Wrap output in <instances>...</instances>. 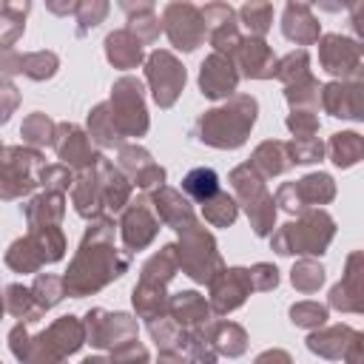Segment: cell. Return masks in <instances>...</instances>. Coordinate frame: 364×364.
<instances>
[{
  "label": "cell",
  "mask_w": 364,
  "mask_h": 364,
  "mask_svg": "<svg viewBox=\"0 0 364 364\" xmlns=\"http://www.w3.org/2000/svg\"><path fill=\"white\" fill-rule=\"evenodd\" d=\"M128 264H131L128 253L114 247V219L100 216L85 230L80 250L68 264V273L63 276L65 296H74V299L91 296L102 290L108 282L119 279L128 270Z\"/></svg>",
  "instance_id": "1"
},
{
  "label": "cell",
  "mask_w": 364,
  "mask_h": 364,
  "mask_svg": "<svg viewBox=\"0 0 364 364\" xmlns=\"http://www.w3.org/2000/svg\"><path fill=\"white\" fill-rule=\"evenodd\" d=\"M74 208L85 219H100L105 210H122L131 199V182L111 165V159L97 156L91 168H85L71 185Z\"/></svg>",
  "instance_id": "2"
},
{
  "label": "cell",
  "mask_w": 364,
  "mask_h": 364,
  "mask_svg": "<svg viewBox=\"0 0 364 364\" xmlns=\"http://www.w3.org/2000/svg\"><path fill=\"white\" fill-rule=\"evenodd\" d=\"M256 111L259 105L253 97L236 94L225 105L205 111L193 125V136L213 148H239L256 122Z\"/></svg>",
  "instance_id": "3"
},
{
  "label": "cell",
  "mask_w": 364,
  "mask_h": 364,
  "mask_svg": "<svg viewBox=\"0 0 364 364\" xmlns=\"http://www.w3.org/2000/svg\"><path fill=\"white\" fill-rule=\"evenodd\" d=\"M179 270L176 264V245H165L159 253H154L139 276V284L134 287V310L139 318H159L168 316V296H165V284L173 279V273Z\"/></svg>",
  "instance_id": "4"
},
{
  "label": "cell",
  "mask_w": 364,
  "mask_h": 364,
  "mask_svg": "<svg viewBox=\"0 0 364 364\" xmlns=\"http://www.w3.org/2000/svg\"><path fill=\"white\" fill-rule=\"evenodd\" d=\"M330 239H333V219L324 210H301V216L296 222L282 225L270 236V245L282 256H290V253H324Z\"/></svg>",
  "instance_id": "5"
},
{
  "label": "cell",
  "mask_w": 364,
  "mask_h": 364,
  "mask_svg": "<svg viewBox=\"0 0 364 364\" xmlns=\"http://www.w3.org/2000/svg\"><path fill=\"white\" fill-rule=\"evenodd\" d=\"M65 253V239L63 230L57 225L48 228H31L28 236L17 239L9 250H6V264L17 273H34L43 264L60 262Z\"/></svg>",
  "instance_id": "6"
},
{
  "label": "cell",
  "mask_w": 364,
  "mask_h": 364,
  "mask_svg": "<svg viewBox=\"0 0 364 364\" xmlns=\"http://www.w3.org/2000/svg\"><path fill=\"white\" fill-rule=\"evenodd\" d=\"M230 182H233L236 199L245 205V210L250 216V225H253L256 236H267L273 230V222H276V202L264 191L262 176L245 162V165L230 171Z\"/></svg>",
  "instance_id": "7"
},
{
  "label": "cell",
  "mask_w": 364,
  "mask_h": 364,
  "mask_svg": "<svg viewBox=\"0 0 364 364\" xmlns=\"http://www.w3.org/2000/svg\"><path fill=\"white\" fill-rule=\"evenodd\" d=\"M176 264L193 279V282H210L222 270V259L216 250L213 236L196 222L185 233H179L176 245Z\"/></svg>",
  "instance_id": "8"
},
{
  "label": "cell",
  "mask_w": 364,
  "mask_h": 364,
  "mask_svg": "<svg viewBox=\"0 0 364 364\" xmlns=\"http://www.w3.org/2000/svg\"><path fill=\"white\" fill-rule=\"evenodd\" d=\"M43 168V156L34 148L9 145L0 151V199H20L31 193L37 182V171Z\"/></svg>",
  "instance_id": "9"
},
{
  "label": "cell",
  "mask_w": 364,
  "mask_h": 364,
  "mask_svg": "<svg viewBox=\"0 0 364 364\" xmlns=\"http://www.w3.org/2000/svg\"><path fill=\"white\" fill-rule=\"evenodd\" d=\"M108 111L114 119L117 134L125 136H142L148 131V114L142 102V82L136 77H119L111 88Z\"/></svg>",
  "instance_id": "10"
},
{
  "label": "cell",
  "mask_w": 364,
  "mask_h": 364,
  "mask_svg": "<svg viewBox=\"0 0 364 364\" xmlns=\"http://www.w3.org/2000/svg\"><path fill=\"white\" fill-rule=\"evenodd\" d=\"M145 80L159 108H171L185 88V68L171 51H151L145 60Z\"/></svg>",
  "instance_id": "11"
},
{
  "label": "cell",
  "mask_w": 364,
  "mask_h": 364,
  "mask_svg": "<svg viewBox=\"0 0 364 364\" xmlns=\"http://www.w3.org/2000/svg\"><path fill=\"white\" fill-rule=\"evenodd\" d=\"M162 28L173 43V48L179 51H193L208 37L202 14L193 3H168L162 11Z\"/></svg>",
  "instance_id": "12"
},
{
  "label": "cell",
  "mask_w": 364,
  "mask_h": 364,
  "mask_svg": "<svg viewBox=\"0 0 364 364\" xmlns=\"http://www.w3.org/2000/svg\"><path fill=\"white\" fill-rule=\"evenodd\" d=\"M336 193V185L327 173H310L299 182H284L276 191V205H282L287 213H301L307 205H324Z\"/></svg>",
  "instance_id": "13"
},
{
  "label": "cell",
  "mask_w": 364,
  "mask_h": 364,
  "mask_svg": "<svg viewBox=\"0 0 364 364\" xmlns=\"http://www.w3.org/2000/svg\"><path fill=\"white\" fill-rule=\"evenodd\" d=\"M85 338L94 347H117L136 336V318L128 313H108V310H88L85 321Z\"/></svg>",
  "instance_id": "14"
},
{
  "label": "cell",
  "mask_w": 364,
  "mask_h": 364,
  "mask_svg": "<svg viewBox=\"0 0 364 364\" xmlns=\"http://www.w3.org/2000/svg\"><path fill=\"white\" fill-rule=\"evenodd\" d=\"M210 310L213 313H230L236 310L250 293H253V284H250V270L247 267H222L210 282Z\"/></svg>",
  "instance_id": "15"
},
{
  "label": "cell",
  "mask_w": 364,
  "mask_h": 364,
  "mask_svg": "<svg viewBox=\"0 0 364 364\" xmlns=\"http://www.w3.org/2000/svg\"><path fill=\"white\" fill-rule=\"evenodd\" d=\"M159 230V219L151 213L148 208V199H136V202H128L122 208V219H119V233H122V242L128 250H142L154 242Z\"/></svg>",
  "instance_id": "16"
},
{
  "label": "cell",
  "mask_w": 364,
  "mask_h": 364,
  "mask_svg": "<svg viewBox=\"0 0 364 364\" xmlns=\"http://www.w3.org/2000/svg\"><path fill=\"white\" fill-rule=\"evenodd\" d=\"M318 60H321V68L327 74H333V77H350L361 65V46L355 40L341 37V34H327V37H321Z\"/></svg>",
  "instance_id": "17"
},
{
  "label": "cell",
  "mask_w": 364,
  "mask_h": 364,
  "mask_svg": "<svg viewBox=\"0 0 364 364\" xmlns=\"http://www.w3.org/2000/svg\"><path fill=\"white\" fill-rule=\"evenodd\" d=\"M57 156L65 162V168H91L97 162L100 154L91 151V139L82 128L71 125V122H63L54 128V139H51Z\"/></svg>",
  "instance_id": "18"
},
{
  "label": "cell",
  "mask_w": 364,
  "mask_h": 364,
  "mask_svg": "<svg viewBox=\"0 0 364 364\" xmlns=\"http://www.w3.org/2000/svg\"><path fill=\"white\" fill-rule=\"evenodd\" d=\"M228 60L233 63V68H242V74L250 80H267L276 71V57L262 37H242V43Z\"/></svg>",
  "instance_id": "19"
},
{
  "label": "cell",
  "mask_w": 364,
  "mask_h": 364,
  "mask_svg": "<svg viewBox=\"0 0 364 364\" xmlns=\"http://www.w3.org/2000/svg\"><path fill=\"white\" fill-rule=\"evenodd\" d=\"M239 85V71L233 68V63L225 54H210L205 57L202 68H199V88L205 97L210 100H222V97H233Z\"/></svg>",
  "instance_id": "20"
},
{
  "label": "cell",
  "mask_w": 364,
  "mask_h": 364,
  "mask_svg": "<svg viewBox=\"0 0 364 364\" xmlns=\"http://www.w3.org/2000/svg\"><path fill=\"white\" fill-rule=\"evenodd\" d=\"M151 202H154V208H156V216H159V222H165L168 228H173L176 233H185L188 228H193L199 219H196V213H193V208H191V202L179 193V191H173V188H156L154 193H151Z\"/></svg>",
  "instance_id": "21"
},
{
  "label": "cell",
  "mask_w": 364,
  "mask_h": 364,
  "mask_svg": "<svg viewBox=\"0 0 364 364\" xmlns=\"http://www.w3.org/2000/svg\"><path fill=\"white\" fill-rule=\"evenodd\" d=\"M168 316L182 330H202L213 321V310L196 290H182L176 296H168Z\"/></svg>",
  "instance_id": "22"
},
{
  "label": "cell",
  "mask_w": 364,
  "mask_h": 364,
  "mask_svg": "<svg viewBox=\"0 0 364 364\" xmlns=\"http://www.w3.org/2000/svg\"><path fill=\"white\" fill-rule=\"evenodd\" d=\"M37 338H40V344H43L51 355H57V358L65 361L71 353H77V350L82 347V341H85V327H82L80 318L63 316V318H57L48 330H43Z\"/></svg>",
  "instance_id": "23"
},
{
  "label": "cell",
  "mask_w": 364,
  "mask_h": 364,
  "mask_svg": "<svg viewBox=\"0 0 364 364\" xmlns=\"http://www.w3.org/2000/svg\"><path fill=\"white\" fill-rule=\"evenodd\" d=\"M60 60L54 51H34V54H17L3 51L0 54V74H26L31 80H48L54 77Z\"/></svg>",
  "instance_id": "24"
},
{
  "label": "cell",
  "mask_w": 364,
  "mask_h": 364,
  "mask_svg": "<svg viewBox=\"0 0 364 364\" xmlns=\"http://www.w3.org/2000/svg\"><path fill=\"white\" fill-rule=\"evenodd\" d=\"M282 31L290 43L299 46H310L318 40V20L313 17L310 6L304 3H287L284 14H282Z\"/></svg>",
  "instance_id": "25"
},
{
  "label": "cell",
  "mask_w": 364,
  "mask_h": 364,
  "mask_svg": "<svg viewBox=\"0 0 364 364\" xmlns=\"http://www.w3.org/2000/svg\"><path fill=\"white\" fill-rule=\"evenodd\" d=\"M321 105L327 114L333 117H350L358 119L361 117V85H341V82H330L321 88Z\"/></svg>",
  "instance_id": "26"
},
{
  "label": "cell",
  "mask_w": 364,
  "mask_h": 364,
  "mask_svg": "<svg viewBox=\"0 0 364 364\" xmlns=\"http://www.w3.org/2000/svg\"><path fill=\"white\" fill-rule=\"evenodd\" d=\"M202 336L213 344L216 353L230 355V358L247 350V333L233 321H210L208 327H202Z\"/></svg>",
  "instance_id": "27"
},
{
  "label": "cell",
  "mask_w": 364,
  "mask_h": 364,
  "mask_svg": "<svg viewBox=\"0 0 364 364\" xmlns=\"http://www.w3.org/2000/svg\"><path fill=\"white\" fill-rule=\"evenodd\" d=\"M105 57L117 65V68H136L142 63V43L128 31V28H119V31H111L105 37Z\"/></svg>",
  "instance_id": "28"
},
{
  "label": "cell",
  "mask_w": 364,
  "mask_h": 364,
  "mask_svg": "<svg viewBox=\"0 0 364 364\" xmlns=\"http://www.w3.org/2000/svg\"><path fill=\"white\" fill-rule=\"evenodd\" d=\"M9 344H11V353H14L23 364H63V358L51 355V353L40 344L37 336H34V338L28 336V330H26L23 321L9 333Z\"/></svg>",
  "instance_id": "29"
},
{
  "label": "cell",
  "mask_w": 364,
  "mask_h": 364,
  "mask_svg": "<svg viewBox=\"0 0 364 364\" xmlns=\"http://www.w3.org/2000/svg\"><path fill=\"white\" fill-rule=\"evenodd\" d=\"M122 11L128 14V31L139 43H154L162 31V23L154 11V3H122Z\"/></svg>",
  "instance_id": "30"
},
{
  "label": "cell",
  "mask_w": 364,
  "mask_h": 364,
  "mask_svg": "<svg viewBox=\"0 0 364 364\" xmlns=\"http://www.w3.org/2000/svg\"><path fill=\"white\" fill-rule=\"evenodd\" d=\"M247 165L264 179V176H279V173H284V171L290 168V156H287L284 142L267 139V142H262V145L253 151V156H250Z\"/></svg>",
  "instance_id": "31"
},
{
  "label": "cell",
  "mask_w": 364,
  "mask_h": 364,
  "mask_svg": "<svg viewBox=\"0 0 364 364\" xmlns=\"http://www.w3.org/2000/svg\"><path fill=\"white\" fill-rule=\"evenodd\" d=\"M65 213V199L63 193H40L26 205V219L31 228H48V225H60Z\"/></svg>",
  "instance_id": "32"
},
{
  "label": "cell",
  "mask_w": 364,
  "mask_h": 364,
  "mask_svg": "<svg viewBox=\"0 0 364 364\" xmlns=\"http://www.w3.org/2000/svg\"><path fill=\"white\" fill-rule=\"evenodd\" d=\"M31 3H3L0 6V48L11 51V46L20 40L26 28V11Z\"/></svg>",
  "instance_id": "33"
},
{
  "label": "cell",
  "mask_w": 364,
  "mask_h": 364,
  "mask_svg": "<svg viewBox=\"0 0 364 364\" xmlns=\"http://www.w3.org/2000/svg\"><path fill=\"white\" fill-rule=\"evenodd\" d=\"M88 139H94L102 148H122V136L114 128L108 102H100L91 114H88Z\"/></svg>",
  "instance_id": "34"
},
{
  "label": "cell",
  "mask_w": 364,
  "mask_h": 364,
  "mask_svg": "<svg viewBox=\"0 0 364 364\" xmlns=\"http://www.w3.org/2000/svg\"><path fill=\"white\" fill-rule=\"evenodd\" d=\"M182 191H185L188 199L205 205L208 199H213V196L219 193V176H216L213 168H193V171L185 173Z\"/></svg>",
  "instance_id": "35"
},
{
  "label": "cell",
  "mask_w": 364,
  "mask_h": 364,
  "mask_svg": "<svg viewBox=\"0 0 364 364\" xmlns=\"http://www.w3.org/2000/svg\"><path fill=\"white\" fill-rule=\"evenodd\" d=\"M28 290H31L34 304H37V310H40V313L51 310V307H54V304H60V299L65 296L63 276H54V273H40Z\"/></svg>",
  "instance_id": "36"
},
{
  "label": "cell",
  "mask_w": 364,
  "mask_h": 364,
  "mask_svg": "<svg viewBox=\"0 0 364 364\" xmlns=\"http://www.w3.org/2000/svg\"><path fill=\"white\" fill-rule=\"evenodd\" d=\"M148 330H151V338L156 341V347L162 353H179L182 338H185V330L171 316H159V318L148 321Z\"/></svg>",
  "instance_id": "37"
},
{
  "label": "cell",
  "mask_w": 364,
  "mask_h": 364,
  "mask_svg": "<svg viewBox=\"0 0 364 364\" xmlns=\"http://www.w3.org/2000/svg\"><path fill=\"white\" fill-rule=\"evenodd\" d=\"M54 128H57V125H54L46 114L34 111V114H28V117L23 119L20 136H23V142H28V145L37 151V148H43V145H51V139H54Z\"/></svg>",
  "instance_id": "38"
},
{
  "label": "cell",
  "mask_w": 364,
  "mask_h": 364,
  "mask_svg": "<svg viewBox=\"0 0 364 364\" xmlns=\"http://www.w3.org/2000/svg\"><path fill=\"white\" fill-rule=\"evenodd\" d=\"M236 213H239L236 199L228 196L225 191H219L213 199H208V202L202 205V216H205V222H210L213 228H228V225H233V222H236Z\"/></svg>",
  "instance_id": "39"
},
{
  "label": "cell",
  "mask_w": 364,
  "mask_h": 364,
  "mask_svg": "<svg viewBox=\"0 0 364 364\" xmlns=\"http://www.w3.org/2000/svg\"><path fill=\"white\" fill-rule=\"evenodd\" d=\"M11 316H17V318H23V321H37L43 313L37 310V304H34V296H31V290L28 287H23V284H9L6 287V304H3Z\"/></svg>",
  "instance_id": "40"
},
{
  "label": "cell",
  "mask_w": 364,
  "mask_h": 364,
  "mask_svg": "<svg viewBox=\"0 0 364 364\" xmlns=\"http://www.w3.org/2000/svg\"><path fill=\"white\" fill-rule=\"evenodd\" d=\"M353 330L350 327H330V330H321V333H313L307 338V347L324 358H341L344 355V336H350Z\"/></svg>",
  "instance_id": "41"
},
{
  "label": "cell",
  "mask_w": 364,
  "mask_h": 364,
  "mask_svg": "<svg viewBox=\"0 0 364 364\" xmlns=\"http://www.w3.org/2000/svg\"><path fill=\"white\" fill-rule=\"evenodd\" d=\"M330 156L338 168H350L361 159V136L353 134V131H344V134H333L330 139Z\"/></svg>",
  "instance_id": "42"
},
{
  "label": "cell",
  "mask_w": 364,
  "mask_h": 364,
  "mask_svg": "<svg viewBox=\"0 0 364 364\" xmlns=\"http://www.w3.org/2000/svg\"><path fill=\"white\" fill-rule=\"evenodd\" d=\"M179 353H185L182 358L188 364H216V350L202 336V330H185V338H182Z\"/></svg>",
  "instance_id": "43"
},
{
  "label": "cell",
  "mask_w": 364,
  "mask_h": 364,
  "mask_svg": "<svg viewBox=\"0 0 364 364\" xmlns=\"http://www.w3.org/2000/svg\"><path fill=\"white\" fill-rule=\"evenodd\" d=\"M239 20L250 31V37H262L273 23V6L270 3H245L239 9Z\"/></svg>",
  "instance_id": "44"
},
{
  "label": "cell",
  "mask_w": 364,
  "mask_h": 364,
  "mask_svg": "<svg viewBox=\"0 0 364 364\" xmlns=\"http://www.w3.org/2000/svg\"><path fill=\"white\" fill-rule=\"evenodd\" d=\"M307 65H310V57H307L304 48H299V51H290L287 57L276 60V71H273V77H279L284 85H290V82H296V80H301V77L310 74Z\"/></svg>",
  "instance_id": "45"
},
{
  "label": "cell",
  "mask_w": 364,
  "mask_h": 364,
  "mask_svg": "<svg viewBox=\"0 0 364 364\" xmlns=\"http://www.w3.org/2000/svg\"><path fill=\"white\" fill-rule=\"evenodd\" d=\"M284 148H287L290 165H310V162H318L324 154V145L316 136H293Z\"/></svg>",
  "instance_id": "46"
},
{
  "label": "cell",
  "mask_w": 364,
  "mask_h": 364,
  "mask_svg": "<svg viewBox=\"0 0 364 364\" xmlns=\"http://www.w3.org/2000/svg\"><path fill=\"white\" fill-rule=\"evenodd\" d=\"M290 282H293L296 290H301V293H313V290H318V284L324 282V270H321V264H316L313 259H301V262L293 264V270H290Z\"/></svg>",
  "instance_id": "47"
},
{
  "label": "cell",
  "mask_w": 364,
  "mask_h": 364,
  "mask_svg": "<svg viewBox=\"0 0 364 364\" xmlns=\"http://www.w3.org/2000/svg\"><path fill=\"white\" fill-rule=\"evenodd\" d=\"M284 97H287V102H290L293 108L318 105V82L307 74V77H301V80L290 82V85H287V91H284Z\"/></svg>",
  "instance_id": "48"
},
{
  "label": "cell",
  "mask_w": 364,
  "mask_h": 364,
  "mask_svg": "<svg viewBox=\"0 0 364 364\" xmlns=\"http://www.w3.org/2000/svg\"><path fill=\"white\" fill-rule=\"evenodd\" d=\"M119 168L117 171H125L131 179L134 176H139L145 168H151L154 165V159H151V154L145 151V148H139V145H122L119 148Z\"/></svg>",
  "instance_id": "49"
},
{
  "label": "cell",
  "mask_w": 364,
  "mask_h": 364,
  "mask_svg": "<svg viewBox=\"0 0 364 364\" xmlns=\"http://www.w3.org/2000/svg\"><path fill=\"white\" fill-rule=\"evenodd\" d=\"M105 14H108V3L105 0H85V3H77V11H74V17H77V34L82 37L88 28H94V26H100L102 20H105Z\"/></svg>",
  "instance_id": "50"
},
{
  "label": "cell",
  "mask_w": 364,
  "mask_h": 364,
  "mask_svg": "<svg viewBox=\"0 0 364 364\" xmlns=\"http://www.w3.org/2000/svg\"><path fill=\"white\" fill-rule=\"evenodd\" d=\"M40 185L48 193H65L74 185V173L65 165H46V168H40Z\"/></svg>",
  "instance_id": "51"
},
{
  "label": "cell",
  "mask_w": 364,
  "mask_h": 364,
  "mask_svg": "<svg viewBox=\"0 0 364 364\" xmlns=\"http://www.w3.org/2000/svg\"><path fill=\"white\" fill-rule=\"evenodd\" d=\"M327 318V307L316 304V301H299L290 307V321L299 327H318Z\"/></svg>",
  "instance_id": "52"
},
{
  "label": "cell",
  "mask_w": 364,
  "mask_h": 364,
  "mask_svg": "<svg viewBox=\"0 0 364 364\" xmlns=\"http://www.w3.org/2000/svg\"><path fill=\"white\" fill-rule=\"evenodd\" d=\"M108 364H148V350L136 338H128V341L111 347Z\"/></svg>",
  "instance_id": "53"
},
{
  "label": "cell",
  "mask_w": 364,
  "mask_h": 364,
  "mask_svg": "<svg viewBox=\"0 0 364 364\" xmlns=\"http://www.w3.org/2000/svg\"><path fill=\"white\" fill-rule=\"evenodd\" d=\"M250 284H253V290H273L279 284V270L273 264L259 262L250 267Z\"/></svg>",
  "instance_id": "54"
},
{
  "label": "cell",
  "mask_w": 364,
  "mask_h": 364,
  "mask_svg": "<svg viewBox=\"0 0 364 364\" xmlns=\"http://www.w3.org/2000/svg\"><path fill=\"white\" fill-rule=\"evenodd\" d=\"M287 128L296 134V136H313L316 128H318V119L313 117V111H293L287 117Z\"/></svg>",
  "instance_id": "55"
},
{
  "label": "cell",
  "mask_w": 364,
  "mask_h": 364,
  "mask_svg": "<svg viewBox=\"0 0 364 364\" xmlns=\"http://www.w3.org/2000/svg\"><path fill=\"white\" fill-rule=\"evenodd\" d=\"M20 105V91L14 82L0 80V122H9V117L14 114V108Z\"/></svg>",
  "instance_id": "56"
},
{
  "label": "cell",
  "mask_w": 364,
  "mask_h": 364,
  "mask_svg": "<svg viewBox=\"0 0 364 364\" xmlns=\"http://www.w3.org/2000/svg\"><path fill=\"white\" fill-rule=\"evenodd\" d=\"M256 364H293V361H290V355L284 350H267V353H262L256 358Z\"/></svg>",
  "instance_id": "57"
},
{
  "label": "cell",
  "mask_w": 364,
  "mask_h": 364,
  "mask_svg": "<svg viewBox=\"0 0 364 364\" xmlns=\"http://www.w3.org/2000/svg\"><path fill=\"white\" fill-rule=\"evenodd\" d=\"M48 9L54 11V14H74L77 11V3H48Z\"/></svg>",
  "instance_id": "58"
},
{
  "label": "cell",
  "mask_w": 364,
  "mask_h": 364,
  "mask_svg": "<svg viewBox=\"0 0 364 364\" xmlns=\"http://www.w3.org/2000/svg\"><path fill=\"white\" fill-rule=\"evenodd\" d=\"M156 364H188V361L182 358V353H162Z\"/></svg>",
  "instance_id": "59"
},
{
  "label": "cell",
  "mask_w": 364,
  "mask_h": 364,
  "mask_svg": "<svg viewBox=\"0 0 364 364\" xmlns=\"http://www.w3.org/2000/svg\"><path fill=\"white\" fill-rule=\"evenodd\" d=\"M80 364H108L105 358H100V355H91V358H82Z\"/></svg>",
  "instance_id": "60"
},
{
  "label": "cell",
  "mask_w": 364,
  "mask_h": 364,
  "mask_svg": "<svg viewBox=\"0 0 364 364\" xmlns=\"http://www.w3.org/2000/svg\"><path fill=\"white\" fill-rule=\"evenodd\" d=\"M0 313H3V299H0Z\"/></svg>",
  "instance_id": "61"
},
{
  "label": "cell",
  "mask_w": 364,
  "mask_h": 364,
  "mask_svg": "<svg viewBox=\"0 0 364 364\" xmlns=\"http://www.w3.org/2000/svg\"><path fill=\"white\" fill-rule=\"evenodd\" d=\"M0 151H3V148H0Z\"/></svg>",
  "instance_id": "62"
}]
</instances>
